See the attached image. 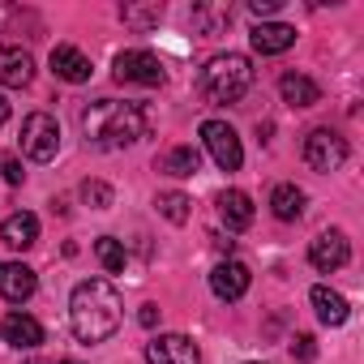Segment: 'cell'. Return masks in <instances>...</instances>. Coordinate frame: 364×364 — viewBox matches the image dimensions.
I'll use <instances>...</instances> for the list:
<instances>
[{
	"label": "cell",
	"instance_id": "6da1fadb",
	"mask_svg": "<svg viewBox=\"0 0 364 364\" xmlns=\"http://www.w3.org/2000/svg\"><path fill=\"white\" fill-rule=\"evenodd\" d=\"M124 300L107 279H86L69 296V326L82 343H107L120 330Z\"/></svg>",
	"mask_w": 364,
	"mask_h": 364
},
{
	"label": "cell",
	"instance_id": "7a4b0ae2",
	"mask_svg": "<svg viewBox=\"0 0 364 364\" xmlns=\"http://www.w3.org/2000/svg\"><path fill=\"white\" fill-rule=\"evenodd\" d=\"M146 112L137 103H120V99H99L82 112V133L95 150H124L133 141L146 137Z\"/></svg>",
	"mask_w": 364,
	"mask_h": 364
},
{
	"label": "cell",
	"instance_id": "3957f363",
	"mask_svg": "<svg viewBox=\"0 0 364 364\" xmlns=\"http://www.w3.org/2000/svg\"><path fill=\"white\" fill-rule=\"evenodd\" d=\"M249 86H253V65L240 52H219L198 73V90L210 103H240L249 95Z\"/></svg>",
	"mask_w": 364,
	"mask_h": 364
},
{
	"label": "cell",
	"instance_id": "277c9868",
	"mask_svg": "<svg viewBox=\"0 0 364 364\" xmlns=\"http://www.w3.org/2000/svg\"><path fill=\"white\" fill-rule=\"evenodd\" d=\"M60 150V124L48 112H31L22 120V154L35 163H52Z\"/></svg>",
	"mask_w": 364,
	"mask_h": 364
},
{
	"label": "cell",
	"instance_id": "5b68a950",
	"mask_svg": "<svg viewBox=\"0 0 364 364\" xmlns=\"http://www.w3.org/2000/svg\"><path fill=\"white\" fill-rule=\"evenodd\" d=\"M304 163H309L313 171L330 176V171H338V167L347 163V141H343L334 129H313V133L304 137Z\"/></svg>",
	"mask_w": 364,
	"mask_h": 364
},
{
	"label": "cell",
	"instance_id": "8992f818",
	"mask_svg": "<svg viewBox=\"0 0 364 364\" xmlns=\"http://www.w3.org/2000/svg\"><path fill=\"white\" fill-rule=\"evenodd\" d=\"M112 73H116V82H133V86H163V77H167L163 60L154 52H141V48L120 52L116 65H112Z\"/></svg>",
	"mask_w": 364,
	"mask_h": 364
},
{
	"label": "cell",
	"instance_id": "52a82bcc",
	"mask_svg": "<svg viewBox=\"0 0 364 364\" xmlns=\"http://www.w3.org/2000/svg\"><path fill=\"white\" fill-rule=\"evenodd\" d=\"M202 141H206L210 159H215L223 171H236V167L245 163V146H240V137H236V129H232L228 120H206V124H202Z\"/></svg>",
	"mask_w": 364,
	"mask_h": 364
},
{
	"label": "cell",
	"instance_id": "ba28073f",
	"mask_svg": "<svg viewBox=\"0 0 364 364\" xmlns=\"http://www.w3.org/2000/svg\"><path fill=\"white\" fill-rule=\"evenodd\" d=\"M146 364H202V351L189 334H159L146 343Z\"/></svg>",
	"mask_w": 364,
	"mask_h": 364
},
{
	"label": "cell",
	"instance_id": "9c48e42d",
	"mask_svg": "<svg viewBox=\"0 0 364 364\" xmlns=\"http://www.w3.org/2000/svg\"><path fill=\"white\" fill-rule=\"evenodd\" d=\"M249 283H253V274H249V266L245 262H236V257H228V262H219L215 270H210V291L219 296V300H240L245 291H249Z\"/></svg>",
	"mask_w": 364,
	"mask_h": 364
},
{
	"label": "cell",
	"instance_id": "30bf717a",
	"mask_svg": "<svg viewBox=\"0 0 364 364\" xmlns=\"http://www.w3.org/2000/svg\"><path fill=\"white\" fill-rule=\"evenodd\" d=\"M347 257H351V245H347V236H343V232H321V236L309 245V262H313L321 274H330V270L347 266Z\"/></svg>",
	"mask_w": 364,
	"mask_h": 364
},
{
	"label": "cell",
	"instance_id": "8fae6325",
	"mask_svg": "<svg viewBox=\"0 0 364 364\" xmlns=\"http://www.w3.org/2000/svg\"><path fill=\"white\" fill-rule=\"evenodd\" d=\"M35 291H39V279H35L31 266H22V262H5V266H0V296H5L9 304H26Z\"/></svg>",
	"mask_w": 364,
	"mask_h": 364
},
{
	"label": "cell",
	"instance_id": "7c38bea8",
	"mask_svg": "<svg viewBox=\"0 0 364 364\" xmlns=\"http://www.w3.org/2000/svg\"><path fill=\"white\" fill-rule=\"evenodd\" d=\"M249 43H253L257 56H279V52H287L296 43V26H287V22H257L249 31Z\"/></svg>",
	"mask_w": 364,
	"mask_h": 364
},
{
	"label": "cell",
	"instance_id": "4fadbf2b",
	"mask_svg": "<svg viewBox=\"0 0 364 364\" xmlns=\"http://www.w3.org/2000/svg\"><path fill=\"white\" fill-rule=\"evenodd\" d=\"M0 334H5V343H14L18 351H35L43 343V326L31 313H22V309H14L5 321H0Z\"/></svg>",
	"mask_w": 364,
	"mask_h": 364
},
{
	"label": "cell",
	"instance_id": "5bb4252c",
	"mask_svg": "<svg viewBox=\"0 0 364 364\" xmlns=\"http://www.w3.org/2000/svg\"><path fill=\"white\" fill-rule=\"evenodd\" d=\"M0 82L9 90H22L35 82V56L26 48H0Z\"/></svg>",
	"mask_w": 364,
	"mask_h": 364
},
{
	"label": "cell",
	"instance_id": "9a60e30c",
	"mask_svg": "<svg viewBox=\"0 0 364 364\" xmlns=\"http://www.w3.org/2000/svg\"><path fill=\"white\" fill-rule=\"evenodd\" d=\"M52 73L60 77V82H69V86H82V82H90V60L77 52V48H69V43H60V48H52Z\"/></svg>",
	"mask_w": 364,
	"mask_h": 364
},
{
	"label": "cell",
	"instance_id": "2e32d148",
	"mask_svg": "<svg viewBox=\"0 0 364 364\" xmlns=\"http://www.w3.org/2000/svg\"><path fill=\"white\" fill-rule=\"evenodd\" d=\"M215 206H219V219L228 223V232H245V228L253 223V202H249V193H240V189H223Z\"/></svg>",
	"mask_w": 364,
	"mask_h": 364
},
{
	"label": "cell",
	"instance_id": "e0dca14e",
	"mask_svg": "<svg viewBox=\"0 0 364 364\" xmlns=\"http://www.w3.org/2000/svg\"><path fill=\"white\" fill-rule=\"evenodd\" d=\"M0 240H5L9 249H31L39 240V219L31 210H14L5 223H0Z\"/></svg>",
	"mask_w": 364,
	"mask_h": 364
},
{
	"label": "cell",
	"instance_id": "ac0fdd59",
	"mask_svg": "<svg viewBox=\"0 0 364 364\" xmlns=\"http://www.w3.org/2000/svg\"><path fill=\"white\" fill-rule=\"evenodd\" d=\"M279 95H283V103H291V107H313V103H321V86H317L313 77H304V73H283V77H279Z\"/></svg>",
	"mask_w": 364,
	"mask_h": 364
},
{
	"label": "cell",
	"instance_id": "d6986e66",
	"mask_svg": "<svg viewBox=\"0 0 364 364\" xmlns=\"http://www.w3.org/2000/svg\"><path fill=\"white\" fill-rule=\"evenodd\" d=\"M309 300H313V309H317V317H321V326H343L347 321V300L334 291V287H326V283H317L313 291H309Z\"/></svg>",
	"mask_w": 364,
	"mask_h": 364
},
{
	"label": "cell",
	"instance_id": "ffe728a7",
	"mask_svg": "<svg viewBox=\"0 0 364 364\" xmlns=\"http://www.w3.org/2000/svg\"><path fill=\"white\" fill-rule=\"evenodd\" d=\"M270 210H274V219L296 223V219L304 215V193H300L296 185H274V193H270Z\"/></svg>",
	"mask_w": 364,
	"mask_h": 364
},
{
	"label": "cell",
	"instance_id": "44dd1931",
	"mask_svg": "<svg viewBox=\"0 0 364 364\" xmlns=\"http://www.w3.org/2000/svg\"><path fill=\"white\" fill-rule=\"evenodd\" d=\"M202 167V154L193 150V146H171L163 159H159V171H167V176H193Z\"/></svg>",
	"mask_w": 364,
	"mask_h": 364
},
{
	"label": "cell",
	"instance_id": "7402d4cb",
	"mask_svg": "<svg viewBox=\"0 0 364 364\" xmlns=\"http://www.w3.org/2000/svg\"><path fill=\"white\" fill-rule=\"evenodd\" d=\"M228 22H232V9L228 5H193V26L202 35H219Z\"/></svg>",
	"mask_w": 364,
	"mask_h": 364
},
{
	"label": "cell",
	"instance_id": "603a6c76",
	"mask_svg": "<svg viewBox=\"0 0 364 364\" xmlns=\"http://www.w3.org/2000/svg\"><path fill=\"white\" fill-rule=\"evenodd\" d=\"M154 206H159V215H163L167 223H189V206H193V202H189L185 193H176V189H171V193H159Z\"/></svg>",
	"mask_w": 364,
	"mask_h": 364
},
{
	"label": "cell",
	"instance_id": "cb8c5ba5",
	"mask_svg": "<svg viewBox=\"0 0 364 364\" xmlns=\"http://www.w3.org/2000/svg\"><path fill=\"white\" fill-rule=\"evenodd\" d=\"M95 257L103 262L107 274H120V270H124V245H120L116 236H99V240H95Z\"/></svg>",
	"mask_w": 364,
	"mask_h": 364
},
{
	"label": "cell",
	"instance_id": "d4e9b609",
	"mask_svg": "<svg viewBox=\"0 0 364 364\" xmlns=\"http://www.w3.org/2000/svg\"><path fill=\"white\" fill-rule=\"evenodd\" d=\"M120 18H124L129 26L146 31V26H159V18H163V5H159V0H154V5H120Z\"/></svg>",
	"mask_w": 364,
	"mask_h": 364
},
{
	"label": "cell",
	"instance_id": "484cf974",
	"mask_svg": "<svg viewBox=\"0 0 364 364\" xmlns=\"http://www.w3.org/2000/svg\"><path fill=\"white\" fill-rule=\"evenodd\" d=\"M112 185H103V180H82V202L90 206V210H107L112 206Z\"/></svg>",
	"mask_w": 364,
	"mask_h": 364
},
{
	"label": "cell",
	"instance_id": "4316f807",
	"mask_svg": "<svg viewBox=\"0 0 364 364\" xmlns=\"http://www.w3.org/2000/svg\"><path fill=\"white\" fill-rule=\"evenodd\" d=\"M291 355H296L300 364H313V360H317V343H313V334H296V338H291Z\"/></svg>",
	"mask_w": 364,
	"mask_h": 364
},
{
	"label": "cell",
	"instance_id": "83f0119b",
	"mask_svg": "<svg viewBox=\"0 0 364 364\" xmlns=\"http://www.w3.org/2000/svg\"><path fill=\"white\" fill-rule=\"evenodd\" d=\"M283 9V0H249V14L253 18H270V14H279Z\"/></svg>",
	"mask_w": 364,
	"mask_h": 364
},
{
	"label": "cell",
	"instance_id": "f1b7e54d",
	"mask_svg": "<svg viewBox=\"0 0 364 364\" xmlns=\"http://www.w3.org/2000/svg\"><path fill=\"white\" fill-rule=\"evenodd\" d=\"M0 171H5L9 185H22V163L18 159H5V163H0Z\"/></svg>",
	"mask_w": 364,
	"mask_h": 364
},
{
	"label": "cell",
	"instance_id": "f546056e",
	"mask_svg": "<svg viewBox=\"0 0 364 364\" xmlns=\"http://www.w3.org/2000/svg\"><path fill=\"white\" fill-rule=\"evenodd\" d=\"M137 321H141L146 330H154V326H159V304H146V309L137 313Z\"/></svg>",
	"mask_w": 364,
	"mask_h": 364
},
{
	"label": "cell",
	"instance_id": "4dcf8cb0",
	"mask_svg": "<svg viewBox=\"0 0 364 364\" xmlns=\"http://www.w3.org/2000/svg\"><path fill=\"white\" fill-rule=\"evenodd\" d=\"M5 120H9V99L0 95V124H5Z\"/></svg>",
	"mask_w": 364,
	"mask_h": 364
},
{
	"label": "cell",
	"instance_id": "1f68e13d",
	"mask_svg": "<svg viewBox=\"0 0 364 364\" xmlns=\"http://www.w3.org/2000/svg\"><path fill=\"white\" fill-rule=\"evenodd\" d=\"M56 364H77V360H56Z\"/></svg>",
	"mask_w": 364,
	"mask_h": 364
}]
</instances>
